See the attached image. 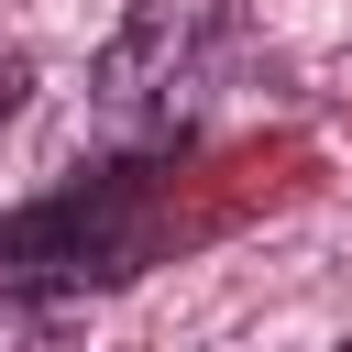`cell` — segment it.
I'll return each instance as SVG.
<instances>
[{
	"instance_id": "cell-1",
	"label": "cell",
	"mask_w": 352,
	"mask_h": 352,
	"mask_svg": "<svg viewBox=\"0 0 352 352\" xmlns=\"http://www.w3.org/2000/svg\"><path fill=\"white\" fill-rule=\"evenodd\" d=\"M220 44H231V0H143L99 55V110L110 121H176L187 77Z\"/></svg>"
},
{
	"instance_id": "cell-2",
	"label": "cell",
	"mask_w": 352,
	"mask_h": 352,
	"mask_svg": "<svg viewBox=\"0 0 352 352\" xmlns=\"http://www.w3.org/2000/svg\"><path fill=\"white\" fill-rule=\"evenodd\" d=\"M22 88H33V66H22L11 44H0V132H11V110H22Z\"/></svg>"
}]
</instances>
